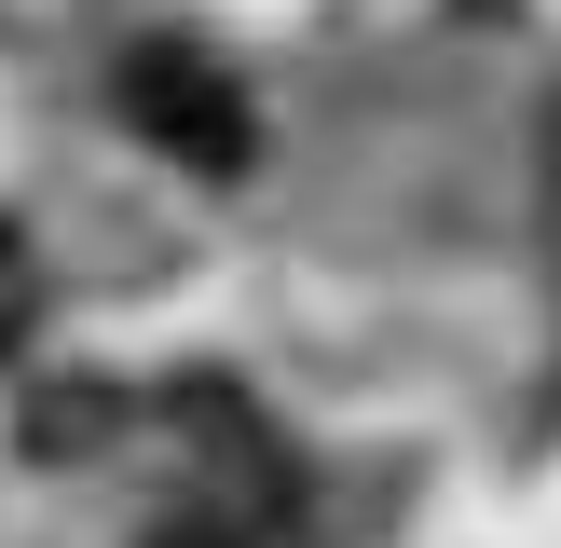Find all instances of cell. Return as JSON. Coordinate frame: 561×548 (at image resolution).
<instances>
[{
	"label": "cell",
	"mask_w": 561,
	"mask_h": 548,
	"mask_svg": "<svg viewBox=\"0 0 561 548\" xmlns=\"http://www.w3.org/2000/svg\"><path fill=\"white\" fill-rule=\"evenodd\" d=\"M124 124L151 137L164 164H192V179H233V164H247V96L192 42H137L124 55Z\"/></svg>",
	"instance_id": "1"
},
{
	"label": "cell",
	"mask_w": 561,
	"mask_h": 548,
	"mask_svg": "<svg viewBox=\"0 0 561 548\" xmlns=\"http://www.w3.org/2000/svg\"><path fill=\"white\" fill-rule=\"evenodd\" d=\"M42 329V274H27V247L0 233V343H27Z\"/></svg>",
	"instance_id": "2"
}]
</instances>
